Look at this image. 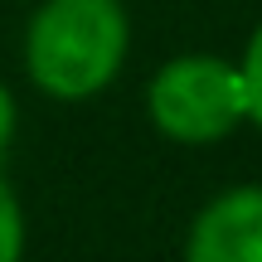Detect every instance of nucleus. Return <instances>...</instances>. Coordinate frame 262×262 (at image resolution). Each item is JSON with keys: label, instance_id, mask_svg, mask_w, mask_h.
I'll use <instances>...</instances> for the list:
<instances>
[{"label": "nucleus", "instance_id": "nucleus-1", "mask_svg": "<svg viewBox=\"0 0 262 262\" xmlns=\"http://www.w3.org/2000/svg\"><path fill=\"white\" fill-rule=\"evenodd\" d=\"M131 19L122 0H34L19 39L25 78L54 102H93L122 78Z\"/></svg>", "mask_w": 262, "mask_h": 262}, {"label": "nucleus", "instance_id": "nucleus-2", "mask_svg": "<svg viewBox=\"0 0 262 262\" xmlns=\"http://www.w3.org/2000/svg\"><path fill=\"white\" fill-rule=\"evenodd\" d=\"M146 122L175 146H219L248 126L238 63L224 54H175L146 83Z\"/></svg>", "mask_w": 262, "mask_h": 262}, {"label": "nucleus", "instance_id": "nucleus-3", "mask_svg": "<svg viewBox=\"0 0 262 262\" xmlns=\"http://www.w3.org/2000/svg\"><path fill=\"white\" fill-rule=\"evenodd\" d=\"M180 262H262V185H228L204 199Z\"/></svg>", "mask_w": 262, "mask_h": 262}, {"label": "nucleus", "instance_id": "nucleus-4", "mask_svg": "<svg viewBox=\"0 0 262 262\" xmlns=\"http://www.w3.org/2000/svg\"><path fill=\"white\" fill-rule=\"evenodd\" d=\"M25 204H19L15 185L0 175V262H25Z\"/></svg>", "mask_w": 262, "mask_h": 262}, {"label": "nucleus", "instance_id": "nucleus-5", "mask_svg": "<svg viewBox=\"0 0 262 262\" xmlns=\"http://www.w3.org/2000/svg\"><path fill=\"white\" fill-rule=\"evenodd\" d=\"M233 63H238V78H243V97H248V126L262 131V19L253 25L243 54Z\"/></svg>", "mask_w": 262, "mask_h": 262}, {"label": "nucleus", "instance_id": "nucleus-6", "mask_svg": "<svg viewBox=\"0 0 262 262\" xmlns=\"http://www.w3.org/2000/svg\"><path fill=\"white\" fill-rule=\"evenodd\" d=\"M15 126H19V107H15V93L5 88V78H0V160L15 141Z\"/></svg>", "mask_w": 262, "mask_h": 262}, {"label": "nucleus", "instance_id": "nucleus-7", "mask_svg": "<svg viewBox=\"0 0 262 262\" xmlns=\"http://www.w3.org/2000/svg\"><path fill=\"white\" fill-rule=\"evenodd\" d=\"M29 5H34V0H29Z\"/></svg>", "mask_w": 262, "mask_h": 262}]
</instances>
